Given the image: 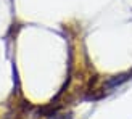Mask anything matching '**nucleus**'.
<instances>
[{
  "mask_svg": "<svg viewBox=\"0 0 132 119\" xmlns=\"http://www.w3.org/2000/svg\"><path fill=\"white\" fill-rule=\"evenodd\" d=\"M47 119H72V114L71 113H53V114H50V116H47Z\"/></svg>",
  "mask_w": 132,
  "mask_h": 119,
  "instance_id": "2",
  "label": "nucleus"
},
{
  "mask_svg": "<svg viewBox=\"0 0 132 119\" xmlns=\"http://www.w3.org/2000/svg\"><path fill=\"white\" fill-rule=\"evenodd\" d=\"M130 77H132V71L122 72V74H118V76H111V77H108L106 81L103 82V89H106V90H114L116 87H119V85H122L124 82H127Z\"/></svg>",
  "mask_w": 132,
  "mask_h": 119,
  "instance_id": "1",
  "label": "nucleus"
}]
</instances>
